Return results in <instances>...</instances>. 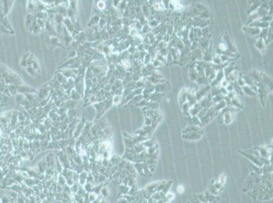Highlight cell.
Returning <instances> with one entry per match:
<instances>
[{
  "mask_svg": "<svg viewBox=\"0 0 273 203\" xmlns=\"http://www.w3.org/2000/svg\"><path fill=\"white\" fill-rule=\"evenodd\" d=\"M2 135V131L0 130V135Z\"/></svg>",
  "mask_w": 273,
  "mask_h": 203,
  "instance_id": "obj_2",
  "label": "cell"
},
{
  "mask_svg": "<svg viewBox=\"0 0 273 203\" xmlns=\"http://www.w3.org/2000/svg\"><path fill=\"white\" fill-rule=\"evenodd\" d=\"M177 190H178V192H179V193H182V192H183V190H184V188H183L181 185H180V186L179 185V186H178Z\"/></svg>",
  "mask_w": 273,
  "mask_h": 203,
  "instance_id": "obj_1",
  "label": "cell"
}]
</instances>
